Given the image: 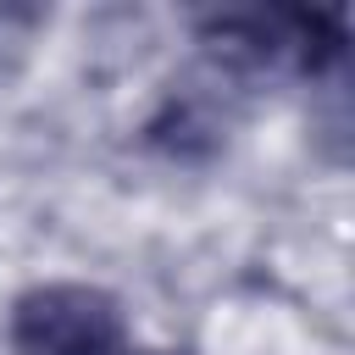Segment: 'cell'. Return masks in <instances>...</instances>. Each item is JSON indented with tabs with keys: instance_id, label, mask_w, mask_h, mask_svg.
Here are the masks:
<instances>
[{
	"instance_id": "277c9868",
	"label": "cell",
	"mask_w": 355,
	"mask_h": 355,
	"mask_svg": "<svg viewBox=\"0 0 355 355\" xmlns=\"http://www.w3.org/2000/svg\"><path fill=\"white\" fill-rule=\"evenodd\" d=\"M150 355H183V349H150Z\"/></svg>"
},
{
	"instance_id": "7a4b0ae2",
	"label": "cell",
	"mask_w": 355,
	"mask_h": 355,
	"mask_svg": "<svg viewBox=\"0 0 355 355\" xmlns=\"http://www.w3.org/2000/svg\"><path fill=\"white\" fill-rule=\"evenodd\" d=\"M239 100H244V78L205 61L194 78L172 83V94L161 100V111L144 128V144L172 161H205L211 150H222V139L239 116Z\"/></svg>"
},
{
	"instance_id": "6da1fadb",
	"label": "cell",
	"mask_w": 355,
	"mask_h": 355,
	"mask_svg": "<svg viewBox=\"0 0 355 355\" xmlns=\"http://www.w3.org/2000/svg\"><path fill=\"white\" fill-rule=\"evenodd\" d=\"M11 355H133L128 311L94 283H39L6 316Z\"/></svg>"
},
{
	"instance_id": "3957f363",
	"label": "cell",
	"mask_w": 355,
	"mask_h": 355,
	"mask_svg": "<svg viewBox=\"0 0 355 355\" xmlns=\"http://www.w3.org/2000/svg\"><path fill=\"white\" fill-rule=\"evenodd\" d=\"M39 28H44V11L39 6H0V89L28 61V44H33Z\"/></svg>"
}]
</instances>
